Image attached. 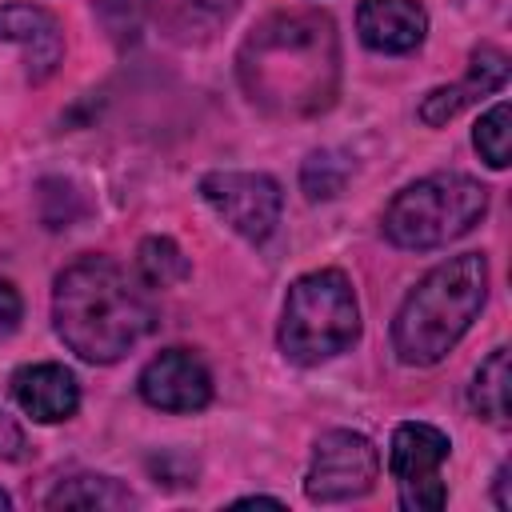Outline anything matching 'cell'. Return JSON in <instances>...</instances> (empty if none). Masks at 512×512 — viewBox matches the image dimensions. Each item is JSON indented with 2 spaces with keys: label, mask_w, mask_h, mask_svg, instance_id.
<instances>
[{
  "label": "cell",
  "mask_w": 512,
  "mask_h": 512,
  "mask_svg": "<svg viewBox=\"0 0 512 512\" xmlns=\"http://www.w3.org/2000/svg\"><path fill=\"white\" fill-rule=\"evenodd\" d=\"M244 96L276 120H304L336 100L340 40L332 16L316 8L264 16L236 52Z\"/></svg>",
  "instance_id": "cell-1"
},
{
  "label": "cell",
  "mask_w": 512,
  "mask_h": 512,
  "mask_svg": "<svg viewBox=\"0 0 512 512\" xmlns=\"http://www.w3.org/2000/svg\"><path fill=\"white\" fill-rule=\"evenodd\" d=\"M56 336L88 364L124 360L156 324L148 284L108 256L72 260L52 288Z\"/></svg>",
  "instance_id": "cell-2"
},
{
  "label": "cell",
  "mask_w": 512,
  "mask_h": 512,
  "mask_svg": "<svg viewBox=\"0 0 512 512\" xmlns=\"http://www.w3.org/2000/svg\"><path fill=\"white\" fill-rule=\"evenodd\" d=\"M488 300V260L480 252L436 264L400 304L392 320V352L408 368L440 364L472 328Z\"/></svg>",
  "instance_id": "cell-3"
},
{
  "label": "cell",
  "mask_w": 512,
  "mask_h": 512,
  "mask_svg": "<svg viewBox=\"0 0 512 512\" xmlns=\"http://www.w3.org/2000/svg\"><path fill=\"white\" fill-rule=\"evenodd\" d=\"M280 352L300 364L316 368L360 340V304L352 280L340 268H316L292 280L280 312Z\"/></svg>",
  "instance_id": "cell-4"
},
{
  "label": "cell",
  "mask_w": 512,
  "mask_h": 512,
  "mask_svg": "<svg viewBox=\"0 0 512 512\" xmlns=\"http://www.w3.org/2000/svg\"><path fill=\"white\" fill-rule=\"evenodd\" d=\"M488 212V188L468 172H432L384 208V236L396 248L428 252L468 236Z\"/></svg>",
  "instance_id": "cell-5"
},
{
  "label": "cell",
  "mask_w": 512,
  "mask_h": 512,
  "mask_svg": "<svg viewBox=\"0 0 512 512\" xmlns=\"http://www.w3.org/2000/svg\"><path fill=\"white\" fill-rule=\"evenodd\" d=\"M380 476V452L364 432L332 428L316 440L312 464L304 476V496L312 504H344L360 500L376 488Z\"/></svg>",
  "instance_id": "cell-6"
},
{
  "label": "cell",
  "mask_w": 512,
  "mask_h": 512,
  "mask_svg": "<svg viewBox=\"0 0 512 512\" xmlns=\"http://www.w3.org/2000/svg\"><path fill=\"white\" fill-rule=\"evenodd\" d=\"M448 436L436 424H396L392 448H388V468L400 492L404 512H436L448 504V488L440 480V468L448 460Z\"/></svg>",
  "instance_id": "cell-7"
},
{
  "label": "cell",
  "mask_w": 512,
  "mask_h": 512,
  "mask_svg": "<svg viewBox=\"0 0 512 512\" xmlns=\"http://www.w3.org/2000/svg\"><path fill=\"white\" fill-rule=\"evenodd\" d=\"M204 204L244 240L260 244L276 232L284 192L268 172H208L200 180Z\"/></svg>",
  "instance_id": "cell-8"
},
{
  "label": "cell",
  "mask_w": 512,
  "mask_h": 512,
  "mask_svg": "<svg viewBox=\"0 0 512 512\" xmlns=\"http://www.w3.org/2000/svg\"><path fill=\"white\" fill-rule=\"evenodd\" d=\"M136 388H140V400L160 412H200L212 400V376H208L204 360L188 348L156 352L144 364Z\"/></svg>",
  "instance_id": "cell-9"
},
{
  "label": "cell",
  "mask_w": 512,
  "mask_h": 512,
  "mask_svg": "<svg viewBox=\"0 0 512 512\" xmlns=\"http://www.w3.org/2000/svg\"><path fill=\"white\" fill-rule=\"evenodd\" d=\"M0 40L16 44L28 64V80L44 84L64 60V32L56 16L40 4H4L0 8Z\"/></svg>",
  "instance_id": "cell-10"
},
{
  "label": "cell",
  "mask_w": 512,
  "mask_h": 512,
  "mask_svg": "<svg viewBox=\"0 0 512 512\" xmlns=\"http://www.w3.org/2000/svg\"><path fill=\"white\" fill-rule=\"evenodd\" d=\"M356 32L372 52L404 56L416 52L428 36V12L420 0H360Z\"/></svg>",
  "instance_id": "cell-11"
},
{
  "label": "cell",
  "mask_w": 512,
  "mask_h": 512,
  "mask_svg": "<svg viewBox=\"0 0 512 512\" xmlns=\"http://www.w3.org/2000/svg\"><path fill=\"white\" fill-rule=\"evenodd\" d=\"M12 396L16 404L40 420V424H60L68 416H76L80 408V384L64 364H24L12 372Z\"/></svg>",
  "instance_id": "cell-12"
},
{
  "label": "cell",
  "mask_w": 512,
  "mask_h": 512,
  "mask_svg": "<svg viewBox=\"0 0 512 512\" xmlns=\"http://www.w3.org/2000/svg\"><path fill=\"white\" fill-rule=\"evenodd\" d=\"M240 0H152L156 20L176 36V40H200L212 36Z\"/></svg>",
  "instance_id": "cell-13"
},
{
  "label": "cell",
  "mask_w": 512,
  "mask_h": 512,
  "mask_svg": "<svg viewBox=\"0 0 512 512\" xmlns=\"http://www.w3.org/2000/svg\"><path fill=\"white\" fill-rule=\"evenodd\" d=\"M44 504H48V508H128V504H136V496H132L120 480H112V476H92V472H84V476L60 480V484L48 492Z\"/></svg>",
  "instance_id": "cell-14"
},
{
  "label": "cell",
  "mask_w": 512,
  "mask_h": 512,
  "mask_svg": "<svg viewBox=\"0 0 512 512\" xmlns=\"http://www.w3.org/2000/svg\"><path fill=\"white\" fill-rule=\"evenodd\" d=\"M472 412L488 424H508V348H492L488 360L476 368L468 388Z\"/></svg>",
  "instance_id": "cell-15"
},
{
  "label": "cell",
  "mask_w": 512,
  "mask_h": 512,
  "mask_svg": "<svg viewBox=\"0 0 512 512\" xmlns=\"http://www.w3.org/2000/svg\"><path fill=\"white\" fill-rule=\"evenodd\" d=\"M192 264L180 252V244L172 236H144L136 248V276L148 288H172L180 280H188Z\"/></svg>",
  "instance_id": "cell-16"
},
{
  "label": "cell",
  "mask_w": 512,
  "mask_h": 512,
  "mask_svg": "<svg viewBox=\"0 0 512 512\" xmlns=\"http://www.w3.org/2000/svg\"><path fill=\"white\" fill-rule=\"evenodd\" d=\"M348 172H352V160H348L344 152L320 148V152H312V156L304 160V168H300V188H304L308 200H332V196H340Z\"/></svg>",
  "instance_id": "cell-17"
},
{
  "label": "cell",
  "mask_w": 512,
  "mask_h": 512,
  "mask_svg": "<svg viewBox=\"0 0 512 512\" xmlns=\"http://www.w3.org/2000/svg\"><path fill=\"white\" fill-rule=\"evenodd\" d=\"M508 124H512V108L508 100H500L472 128V144L488 168H508Z\"/></svg>",
  "instance_id": "cell-18"
},
{
  "label": "cell",
  "mask_w": 512,
  "mask_h": 512,
  "mask_svg": "<svg viewBox=\"0 0 512 512\" xmlns=\"http://www.w3.org/2000/svg\"><path fill=\"white\" fill-rule=\"evenodd\" d=\"M472 100H480V88L464 76L460 84H444V88H432L424 100H420V120L428 124V128H440V124H448L452 116H460Z\"/></svg>",
  "instance_id": "cell-19"
},
{
  "label": "cell",
  "mask_w": 512,
  "mask_h": 512,
  "mask_svg": "<svg viewBox=\"0 0 512 512\" xmlns=\"http://www.w3.org/2000/svg\"><path fill=\"white\" fill-rule=\"evenodd\" d=\"M468 80L480 88V96L500 92V88L508 84V52H504V48H496V44H480V48L472 52Z\"/></svg>",
  "instance_id": "cell-20"
},
{
  "label": "cell",
  "mask_w": 512,
  "mask_h": 512,
  "mask_svg": "<svg viewBox=\"0 0 512 512\" xmlns=\"http://www.w3.org/2000/svg\"><path fill=\"white\" fill-rule=\"evenodd\" d=\"M20 320H24V300H20V292H16L8 280H0V340H8V336L20 328Z\"/></svg>",
  "instance_id": "cell-21"
},
{
  "label": "cell",
  "mask_w": 512,
  "mask_h": 512,
  "mask_svg": "<svg viewBox=\"0 0 512 512\" xmlns=\"http://www.w3.org/2000/svg\"><path fill=\"white\" fill-rule=\"evenodd\" d=\"M28 456V440H24V428L0 412V460H24Z\"/></svg>",
  "instance_id": "cell-22"
},
{
  "label": "cell",
  "mask_w": 512,
  "mask_h": 512,
  "mask_svg": "<svg viewBox=\"0 0 512 512\" xmlns=\"http://www.w3.org/2000/svg\"><path fill=\"white\" fill-rule=\"evenodd\" d=\"M496 508L500 512L512 508V500H508V464H500V472H496Z\"/></svg>",
  "instance_id": "cell-23"
},
{
  "label": "cell",
  "mask_w": 512,
  "mask_h": 512,
  "mask_svg": "<svg viewBox=\"0 0 512 512\" xmlns=\"http://www.w3.org/2000/svg\"><path fill=\"white\" fill-rule=\"evenodd\" d=\"M244 504H284V500H276V496H244V500H236V508H244Z\"/></svg>",
  "instance_id": "cell-24"
},
{
  "label": "cell",
  "mask_w": 512,
  "mask_h": 512,
  "mask_svg": "<svg viewBox=\"0 0 512 512\" xmlns=\"http://www.w3.org/2000/svg\"><path fill=\"white\" fill-rule=\"evenodd\" d=\"M0 508H12V496L8 492H0Z\"/></svg>",
  "instance_id": "cell-25"
}]
</instances>
